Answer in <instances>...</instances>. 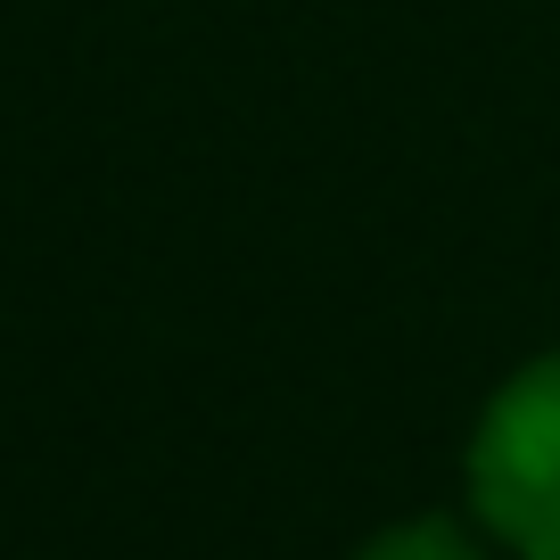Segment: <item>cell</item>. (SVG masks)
Wrapping results in <instances>:
<instances>
[{
	"label": "cell",
	"instance_id": "cell-1",
	"mask_svg": "<svg viewBox=\"0 0 560 560\" xmlns=\"http://www.w3.org/2000/svg\"><path fill=\"white\" fill-rule=\"evenodd\" d=\"M470 511L520 560H560V354L511 371L478 412Z\"/></svg>",
	"mask_w": 560,
	"mask_h": 560
},
{
	"label": "cell",
	"instance_id": "cell-2",
	"mask_svg": "<svg viewBox=\"0 0 560 560\" xmlns=\"http://www.w3.org/2000/svg\"><path fill=\"white\" fill-rule=\"evenodd\" d=\"M354 560H487V552H478V536L454 527V520H404V527H380Z\"/></svg>",
	"mask_w": 560,
	"mask_h": 560
}]
</instances>
